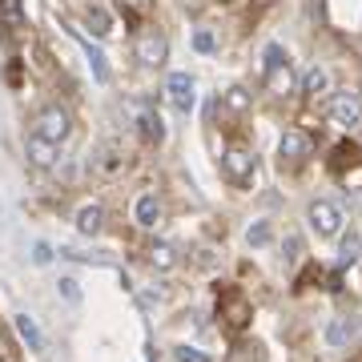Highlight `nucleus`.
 Wrapping results in <instances>:
<instances>
[{"mask_svg":"<svg viewBox=\"0 0 362 362\" xmlns=\"http://www.w3.org/2000/svg\"><path fill=\"white\" fill-rule=\"evenodd\" d=\"M0 358H4V342H0Z\"/></svg>","mask_w":362,"mask_h":362,"instance_id":"30","label":"nucleus"},{"mask_svg":"<svg viewBox=\"0 0 362 362\" xmlns=\"http://www.w3.org/2000/svg\"><path fill=\"white\" fill-rule=\"evenodd\" d=\"M141 133H145V141H165V121L157 113H141Z\"/></svg>","mask_w":362,"mask_h":362,"instance_id":"22","label":"nucleus"},{"mask_svg":"<svg viewBox=\"0 0 362 362\" xmlns=\"http://www.w3.org/2000/svg\"><path fill=\"white\" fill-rule=\"evenodd\" d=\"M57 290H61L69 302H81V290H77V282H73V278H61V282H57Z\"/></svg>","mask_w":362,"mask_h":362,"instance_id":"28","label":"nucleus"},{"mask_svg":"<svg viewBox=\"0 0 362 362\" xmlns=\"http://www.w3.org/2000/svg\"><path fill=\"white\" fill-rule=\"evenodd\" d=\"M57 153H61V145L45 141V137H37V133H28V141H25V157H28V161H33L37 169H49L52 161H57Z\"/></svg>","mask_w":362,"mask_h":362,"instance_id":"11","label":"nucleus"},{"mask_svg":"<svg viewBox=\"0 0 362 362\" xmlns=\"http://www.w3.org/2000/svg\"><path fill=\"white\" fill-rule=\"evenodd\" d=\"M278 153H282L286 161H306V157L314 153L310 133H302V129H286V133H282V141H278Z\"/></svg>","mask_w":362,"mask_h":362,"instance_id":"9","label":"nucleus"},{"mask_svg":"<svg viewBox=\"0 0 362 362\" xmlns=\"http://www.w3.org/2000/svg\"><path fill=\"white\" fill-rule=\"evenodd\" d=\"M165 93H169V105H173L177 113H194V105H197V85H194V77H189V73H169Z\"/></svg>","mask_w":362,"mask_h":362,"instance_id":"6","label":"nucleus"},{"mask_svg":"<svg viewBox=\"0 0 362 362\" xmlns=\"http://www.w3.org/2000/svg\"><path fill=\"white\" fill-rule=\"evenodd\" d=\"M77 230L85 233V238H97V233L105 230V206H97V202H85V206L77 209Z\"/></svg>","mask_w":362,"mask_h":362,"instance_id":"12","label":"nucleus"},{"mask_svg":"<svg viewBox=\"0 0 362 362\" xmlns=\"http://www.w3.org/2000/svg\"><path fill=\"white\" fill-rule=\"evenodd\" d=\"M121 4H129V8H145L149 0H121Z\"/></svg>","mask_w":362,"mask_h":362,"instance_id":"29","label":"nucleus"},{"mask_svg":"<svg viewBox=\"0 0 362 362\" xmlns=\"http://www.w3.org/2000/svg\"><path fill=\"white\" fill-rule=\"evenodd\" d=\"M270 242H274V226L270 221H254V226L246 230V246L250 250H266Z\"/></svg>","mask_w":362,"mask_h":362,"instance_id":"19","label":"nucleus"},{"mask_svg":"<svg viewBox=\"0 0 362 362\" xmlns=\"http://www.w3.org/2000/svg\"><path fill=\"white\" fill-rule=\"evenodd\" d=\"M133 57H137L145 69H161V65H165V57H169V40L161 37L157 28H149V33H141V37H137Z\"/></svg>","mask_w":362,"mask_h":362,"instance_id":"5","label":"nucleus"},{"mask_svg":"<svg viewBox=\"0 0 362 362\" xmlns=\"http://www.w3.org/2000/svg\"><path fill=\"white\" fill-rule=\"evenodd\" d=\"M33 133L45 137V141H52V145H65L69 133H73V121H69V113L61 109V105H49V109H40V113H37Z\"/></svg>","mask_w":362,"mask_h":362,"instance_id":"3","label":"nucleus"},{"mask_svg":"<svg viewBox=\"0 0 362 362\" xmlns=\"http://www.w3.org/2000/svg\"><path fill=\"white\" fill-rule=\"evenodd\" d=\"M282 250H286V262H298V258H302V238H294V233H290Z\"/></svg>","mask_w":362,"mask_h":362,"instance_id":"27","label":"nucleus"},{"mask_svg":"<svg viewBox=\"0 0 362 362\" xmlns=\"http://www.w3.org/2000/svg\"><path fill=\"white\" fill-rule=\"evenodd\" d=\"M330 89V73H326L322 65H310L306 73H302V93L306 97H318V93Z\"/></svg>","mask_w":362,"mask_h":362,"instance_id":"15","label":"nucleus"},{"mask_svg":"<svg viewBox=\"0 0 362 362\" xmlns=\"http://www.w3.org/2000/svg\"><path fill=\"white\" fill-rule=\"evenodd\" d=\"M221 318H226L233 330H242V326L250 322V302L242 294H230V298H226V310H221Z\"/></svg>","mask_w":362,"mask_h":362,"instance_id":"14","label":"nucleus"},{"mask_svg":"<svg viewBox=\"0 0 362 362\" xmlns=\"http://www.w3.org/2000/svg\"><path fill=\"white\" fill-rule=\"evenodd\" d=\"M177 246H169V242H157L153 250H149V266H153V270H173V266H177Z\"/></svg>","mask_w":362,"mask_h":362,"instance_id":"17","label":"nucleus"},{"mask_svg":"<svg viewBox=\"0 0 362 362\" xmlns=\"http://www.w3.org/2000/svg\"><path fill=\"white\" fill-rule=\"evenodd\" d=\"M194 49L197 52H214V33H209V28H197L194 33Z\"/></svg>","mask_w":362,"mask_h":362,"instance_id":"25","label":"nucleus"},{"mask_svg":"<svg viewBox=\"0 0 362 362\" xmlns=\"http://www.w3.org/2000/svg\"><path fill=\"white\" fill-rule=\"evenodd\" d=\"M330 121L354 133L362 125V101L354 93H334V101H330Z\"/></svg>","mask_w":362,"mask_h":362,"instance_id":"7","label":"nucleus"},{"mask_svg":"<svg viewBox=\"0 0 362 362\" xmlns=\"http://www.w3.org/2000/svg\"><path fill=\"white\" fill-rule=\"evenodd\" d=\"M173 362H209V354L197 346H173Z\"/></svg>","mask_w":362,"mask_h":362,"instance_id":"24","label":"nucleus"},{"mask_svg":"<svg viewBox=\"0 0 362 362\" xmlns=\"http://www.w3.org/2000/svg\"><path fill=\"white\" fill-rule=\"evenodd\" d=\"M65 28H69V33H73V40H77L81 49H85V61H89L93 77H97V81H101V85H105V81H109V61H105V52L97 49V45H93V40L85 37V33H81L77 25H73V21H65Z\"/></svg>","mask_w":362,"mask_h":362,"instance_id":"8","label":"nucleus"},{"mask_svg":"<svg viewBox=\"0 0 362 362\" xmlns=\"http://www.w3.org/2000/svg\"><path fill=\"white\" fill-rule=\"evenodd\" d=\"M13 326H16V334L25 338V346H28V350H45V334H40L37 318H28V314H16Z\"/></svg>","mask_w":362,"mask_h":362,"instance_id":"13","label":"nucleus"},{"mask_svg":"<svg viewBox=\"0 0 362 362\" xmlns=\"http://www.w3.org/2000/svg\"><path fill=\"white\" fill-rule=\"evenodd\" d=\"M33 262H37V266H49V262H52V246H49V242H37V246H33Z\"/></svg>","mask_w":362,"mask_h":362,"instance_id":"26","label":"nucleus"},{"mask_svg":"<svg viewBox=\"0 0 362 362\" xmlns=\"http://www.w3.org/2000/svg\"><path fill=\"white\" fill-rule=\"evenodd\" d=\"M266 89L270 93H290L294 89V65H290V52L282 49V45H266Z\"/></svg>","mask_w":362,"mask_h":362,"instance_id":"1","label":"nucleus"},{"mask_svg":"<svg viewBox=\"0 0 362 362\" xmlns=\"http://www.w3.org/2000/svg\"><path fill=\"white\" fill-rule=\"evenodd\" d=\"M221 105L230 109V113H250V105H254V97H250L242 85H233V89H226L221 93Z\"/></svg>","mask_w":362,"mask_h":362,"instance_id":"18","label":"nucleus"},{"mask_svg":"<svg viewBox=\"0 0 362 362\" xmlns=\"http://www.w3.org/2000/svg\"><path fill=\"white\" fill-rule=\"evenodd\" d=\"M221 4H233V0H221Z\"/></svg>","mask_w":362,"mask_h":362,"instance_id":"31","label":"nucleus"},{"mask_svg":"<svg viewBox=\"0 0 362 362\" xmlns=\"http://www.w3.org/2000/svg\"><path fill=\"white\" fill-rule=\"evenodd\" d=\"M306 221H310V230L318 233V238H338L342 226H346L342 209H338L334 202H326V197H318V202L306 206Z\"/></svg>","mask_w":362,"mask_h":362,"instance_id":"4","label":"nucleus"},{"mask_svg":"<svg viewBox=\"0 0 362 362\" xmlns=\"http://www.w3.org/2000/svg\"><path fill=\"white\" fill-rule=\"evenodd\" d=\"M362 258V233L350 230L346 238H342V250H338V270H346V266H354V262Z\"/></svg>","mask_w":362,"mask_h":362,"instance_id":"16","label":"nucleus"},{"mask_svg":"<svg viewBox=\"0 0 362 362\" xmlns=\"http://www.w3.org/2000/svg\"><path fill=\"white\" fill-rule=\"evenodd\" d=\"M354 330H358V326L350 322V318H334L330 330H326V342H330V346H346L350 338H354Z\"/></svg>","mask_w":362,"mask_h":362,"instance_id":"20","label":"nucleus"},{"mask_svg":"<svg viewBox=\"0 0 362 362\" xmlns=\"http://www.w3.org/2000/svg\"><path fill=\"white\" fill-rule=\"evenodd\" d=\"M89 28H93V37H109V33H113V16L105 13L101 4H93L89 8Z\"/></svg>","mask_w":362,"mask_h":362,"instance_id":"21","label":"nucleus"},{"mask_svg":"<svg viewBox=\"0 0 362 362\" xmlns=\"http://www.w3.org/2000/svg\"><path fill=\"white\" fill-rule=\"evenodd\" d=\"M0 21L4 28H21V0H0Z\"/></svg>","mask_w":362,"mask_h":362,"instance_id":"23","label":"nucleus"},{"mask_svg":"<svg viewBox=\"0 0 362 362\" xmlns=\"http://www.w3.org/2000/svg\"><path fill=\"white\" fill-rule=\"evenodd\" d=\"M221 173H226V181H233V185H250V181L258 177V157H254V149L230 145V149L221 153Z\"/></svg>","mask_w":362,"mask_h":362,"instance_id":"2","label":"nucleus"},{"mask_svg":"<svg viewBox=\"0 0 362 362\" xmlns=\"http://www.w3.org/2000/svg\"><path fill=\"white\" fill-rule=\"evenodd\" d=\"M161 214H165V206H161L157 194H141L133 202V221H137L141 230H157V226H161Z\"/></svg>","mask_w":362,"mask_h":362,"instance_id":"10","label":"nucleus"}]
</instances>
